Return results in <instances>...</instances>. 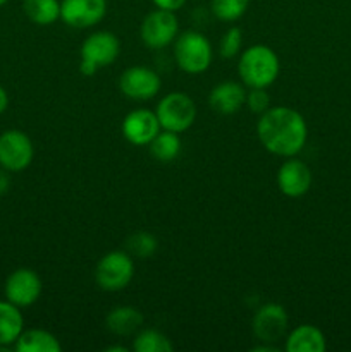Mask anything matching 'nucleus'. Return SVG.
<instances>
[{
    "mask_svg": "<svg viewBox=\"0 0 351 352\" xmlns=\"http://www.w3.org/2000/svg\"><path fill=\"white\" fill-rule=\"evenodd\" d=\"M279 57L267 45H251L241 54L237 74L248 88H267L277 79Z\"/></svg>",
    "mask_w": 351,
    "mask_h": 352,
    "instance_id": "nucleus-2",
    "label": "nucleus"
},
{
    "mask_svg": "<svg viewBox=\"0 0 351 352\" xmlns=\"http://www.w3.org/2000/svg\"><path fill=\"white\" fill-rule=\"evenodd\" d=\"M160 76L143 65L126 69L119 78V89L124 96L138 102L151 100L160 91Z\"/></svg>",
    "mask_w": 351,
    "mask_h": 352,
    "instance_id": "nucleus-8",
    "label": "nucleus"
},
{
    "mask_svg": "<svg viewBox=\"0 0 351 352\" xmlns=\"http://www.w3.org/2000/svg\"><path fill=\"white\" fill-rule=\"evenodd\" d=\"M107 329L120 337L133 336L143 325V315L133 306H117L107 315Z\"/></svg>",
    "mask_w": 351,
    "mask_h": 352,
    "instance_id": "nucleus-18",
    "label": "nucleus"
},
{
    "mask_svg": "<svg viewBox=\"0 0 351 352\" xmlns=\"http://www.w3.org/2000/svg\"><path fill=\"white\" fill-rule=\"evenodd\" d=\"M326 337L322 330L313 325H299L286 337V351L288 352H323L326 351Z\"/></svg>",
    "mask_w": 351,
    "mask_h": 352,
    "instance_id": "nucleus-16",
    "label": "nucleus"
},
{
    "mask_svg": "<svg viewBox=\"0 0 351 352\" xmlns=\"http://www.w3.org/2000/svg\"><path fill=\"white\" fill-rule=\"evenodd\" d=\"M148 146H150L151 157L162 164L176 160L181 153V140H179L178 133H172V131L162 129Z\"/></svg>",
    "mask_w": 351,
    "mask_h": 352,
    "instance_id": "nucleus-21",
    "label": "nucleus"
},
{
    "mask_svg": "<svg viewBox=\"0 0 351 352\" xmlns=\"http://www.w3.org/2000/svg\"><path fill=\"white\" fill-rule=\"evenodd\" d=\"M127 253L134 258H150L153 256V253L157 251L158 243L155 239V236L148 232H136L134 236H131L126 243Z\"/></svg>",
    "mask_w": 351,
    "mask_h": 352,
    "instance_id": "nucleus-24",
    "label": "nucleus"
},
{
    "mask_svg": "<svg viewBox=\"0 0 351 352\" xmlns=\"http://www.w3.org/2000/svg\"><path fill=\"white\" fill-rule=\"evenodd\" d=\"M133 349L136 352H172L174 346L167 336L158 330L148 329L138 333L133 342Z\"/></svg>",
    "mask_w": 351,
    "mask_h": 352,
    "instance_id": "nucleus-22",
    "label": "nucleus"
},
{
    "mask_svg": "<svg viewBox=\"0 0 351 352\" xmlns=\"http://www.w3.org/2000/svg\"><path fill=\"white\" fill-rule=\"evenodd\" d=\"M120 54V41L110 31H96L89 34L81 45V58L95 64L96 67H107L114 64Z\"/></svg>",
    "mask_w": 351,
    "mask_h": 352,
    "instance_id": "nucleus-13",
    "label": "nucleus"
},
{
    "mask_svg": "<svg viewBox=\"0 0 351 352\" xmlns=\"http://www.w3.org/2000/svg\"><path fill=\"white\" fill-rule=\"evenodd\" d=\"M246 105L253 113H264L270 109V95L265 88H251L246 93Z\"/></svg>",
    "mask_w": 351,
    "mask_h": 352,
    "instance_id": "nucleus-26",
    "label": "nucleus"
},
{
    "mask_svg": "<svg viewBox=\"0 0 351 352\" xmlns=\"http://www.w3.org/2000/svg\"><path fill=\"white\" fill-rule=\"evenodd\" d=\"M157 119L160 127L172 133H184L196 119V105L186 93H169L158 102Z\"/></svg>",
    "mask_w": 351,
    "mask_h": 352,
    "instance_id": "nucleus-4",
    "label": "nucleus"
},
{
    "mask_svg": "<svg viewBox=\"0 0 351 352\" xmlns=\"http://www.w3.org/2000/svg\"><path fill=\"white\" fill-rule=\"evenodd\" d=\"M257 136L268 153L289 158L303 150L308 138V127L298 110L270 107L258 119Z\"/></svg>",
    "mask_w": 351,
    "mask_h": 352,
    "instance_id": "nucleus-1",
    "label": "nucleus"
},
{
    "mask_svg": "<svg viewBox=\"0 0 351 352\" xmlns=\"http://www.w3.org/2000/svg\"><path fill=\"white\" fill-rule=\"evenodd\" d=\"M162 131L157 113L148 109H136L123 120V134L134 146H147Z\"/></svg>",
    "mask_w": 351,
    "mask_h": 352,
    "instance_id": "nucleus-12",
    "label": "nucleus"
},
{
    "mask_svg": "<svg viewBox=\"0 0 351 352\" xmlns=\"http://www.w3.org/2000/svg\"><path fill=\"white\" fill-rule=\"evenodd\" d=\"M253 352H279V349H275V347L272 346H257L251 349Z\"/></svg>",
    "mask_w": 351,
    "mask_h": 352,
    "instance_id": "nucleus-31",
    "label": "nucleus"
},
{
    "mask_svg": "<svg viewBox=\"0 0 351 352\" xmlns=\"http://www.w3.org/2000/svg\"><path fill=\"white\" fill-rule=\"evenodd\" d=\"M7 2H9V0H0V7H2V6H6Z\"/></svg>",
    "mask_w": 351,
    "mask_h": 352,
    "instance_id": "nucleus-33",
    "label": "nucleus"
},
{
    "mask_svg": "<svg viewBox=\"0 0 351 352\" xmlns=\"http://www.w3.org/2000/svg\"><path fill=\"white\" fill-rule=\"evenodd\" d=\"M7 188H9V179H7V175L3 172H0V195L6 192Z\"/></svg>",
    "mask_w": 351,
    "mask_h": 352,
    "instance_id": "nucleus-30",
    "label": "nucleus"
},
{
    "mask_svg": "<svg viewBox=\"0 0 351 352\" xmlns=\"http://www.w3.org/2000/svg\"><path fill=\"white\" fill-rule=\"evenodd\" d=\"M105 351H107V352H127L126 347H123V346H114V347H107Z\"/></svg>",
    "mask_w": 351,
    "mask_h": 352,
    "instance_id": "nucleus-32",
    "label": "nucleus"
},
{
    "mask_svg": "<svg viewBox=\"0 0 351 352\" xmlns=\"http://www.w3.org/2000/svg\"><path fill=\"white\" fill-rule=\"evenodd\" d=\"M174 57L179 69L188 74H202L212 64V45L198 31H184L176 38Z\"/></svg>",
    "mask_w": 351,
    "mask_h": 352,
    "instance_id": "nucleus-3",
    "label": "nucleus"
},
{
    "mask_svg": "<svg viewBox=\"0 0 351 352\" xmlns=\"http://www.w3.org/2000/svg\"><path fill=\"white\" fill-rule=\"evenodd\" d=\"M34 148L30 136L19 129L3 131L0 134V167L7 172H21L30 167Z\"/></svg>",
    "mask_w": 351,
    "mask_h": 352,
    "instance_id": "nucleus-6",
    "label": "nucleus"
},
{
    "mask_svg": "<svg viewBox=\"0 0 351 352\" xmlns=\"http://www.w3.org/2000/svg\"><path fill=\"white\" fill-rule=\"evenodd\" d=\"M178 31L179 23L176 14L171 10L157 9L145 16L140 34L145 47L151 48V50H160L176 40Z\"/></svg>",
    "mask_w": 351,
    "mask_h": 352,
    "instance_id": "nucleus-7",
    "label": "nucleus"
},
{
    "mask_svg": "<svg viewBox=\"0 0 351 352\" xmlns=\"http://www.w3.org/2000/svg\"><path fill=\"white\" fill-rule=\"evenodd\" d=\"M312 170L305 162L298 158L289 157L284 164L279 167L277 172V186L279 191L288 198H299L306 195L312 188Z\"/></svg>",
    "mask_w": 351,
    "mask_h": 352,
    "instance_id": "nucleus-14",
    "label": "nucleus"
},
{
    "mask_svg": "<svg viewBox=\"0 0 351 352\" xmlns=\"http://www.w3.org/2000/svg\"><path fill=\"white\" fill-rule=\"evenodd\" d=\"M288 313L281 305L268 302L262 306L253 316V333L262 342H277L288 332Z\"/></svg>",
    "mask_w": 351,
    "mask_h": 352,
    "instance_id": "nucleus-11",
    "label": "nucleus"
},
{
    "mask_svg": "<svg viewBox=\"0 0 351 352\" xmlns=\"http://www.w3.org/2000/svg\"><path fill=\"white\" fill-rule=\"evenodd\" d=\"M96 71H98V67H96L95 64H92V62H88V60H83L81 58V64H79V72H81L83 76H86V78H88V76L95 74Z\"/></svg>",
    "mask_w": 351,
    "mask_h": 352,
    "instance_id": "nucleus-28",
    "label": "nucleus"
},
{
    "mask_svg": "<svg viewBox=\"0 0 351 352\" xmlns=\"http://www.w3.org/2000/svg\"><path fill=\"white\" fill-rule=\"evenodd\" d=\"M17 352H61L62 346L54 333L47 330L31 329L23 330L14 344Z\"/></svg>",
    "mask_w": 351,
    "mask_h": 352,
    "instance_id": "nucleus-19",
    "label": "nucleus"
},
{
    "mask_svg": "<svg viewBox=\"0 0 351 352\" xmlns=\"http://www.w3.org/2000/svg\"><path fill=\"white\" fill-rule=\"evenodd\" d=\"M250 0H212V12L224 23L237 21L248 10Z\"/></svg>",
    "mask_w": 351,
    "mask_h": 352,
    "instance_id": "nucleus-23",
    "label": "nucleus"
},
{
    "mask_svg": "<svg viewBox=\"0 0 351 352\" xmlns=\"http://www.w3.org/2000/svg\"><path fill=\"white\" fill-rule=\"evenodd\" d=\"M23 10L31 23L38 26H50L61 19V2L58 0H24Z\"/></svg>",
    "mask_w": 351,
    "mask_h": 352,
    "instance_id": "nucleus-20",
    "label": "nucleus"
},
{
    "mask_svg": "<svg viewBox=\"0 0 351 352\" xmlns=\"http://www.w3.org/2000/svg\"><path fill=\"white\" fill-rule=\"evenodd\" d=\"M24 330V318L19 306L10 301H0V346L10 347L16 344Z\"/></svg>",
    "mask_w": 351,
    "mask_h": 352,
    "instance_id": "nucleus-17",
    "label": "nucleus"
},
{
    "mask_svg": "<svg viewBox=\"0 0 351 352\" xmlns=\"http://www.w3.org/2000/svg\"><path fill=\"white\" fill-rule=\"evenodd\" d=\"M7 105H9V95H7L6 89L0 86V116H2L3 112H6Z\"/></svg>",
    "mask_w": 351,
    "mask_h": 352,
    "instance_id": "nucleus-29",
    "label": "nucleus"
},
{
    "mask_svg": "<svg viewBox=\"0 0 351 352\" xmlns=\"http://www.w3.org/2000/svg\"><path fill=\"white\" fill-rule=\"evenodd\" d=\"M243 47V33L240 28H229L220 40V55L224 58L236 57Z\"/></svg>",
    "mask_w": 351,
    "mask_h": 352,
    "instance_id": "nucleus-25",
    "label": "nucleus"
},
{
    "mask_svg": "<svg viewBox=\"0 0 351 352\" xmlns=\"http://www.w3.org/2000/svg\"><path fill=\"white\" fill-rule=\"evenodd\" d=\"M6 299L19 308L34 305L41 296V278L31 268H17L7 277Z\"/></svg>",
    "mask_w": 351,
    "mask_h": 352,
    "instance_id": "nucleus-9",
    "label": "nucleus"
},
{
    "mask_svg": "<svg viewBox=\"0 0 351 352\" xmlns=\"http://www.w3.org/2000/svg\"><path fill=\"white\" fill-rule=\"evenodd\" d=\"M153 3L157 6V9L171 10V12H176V10L181 9L186 3V0H153Z\"/></svg>",
    "mask_w": 351,
    "mask_h": 352,
    "instance_id": "nucleus-27",
    "label": "nucleus"
},
{
    "mask_svg": "<svg viewBox=\"0 0 351 352\" xmlns=\"http://www.w3.org/2000/svg\"><path fill=\"white\" fill-rule=\"evenodd\" d=\"M210 109L222 116H233L246 103V91L236 81H224L210 91Z\"/></svg>",
    "mask_w": 351,
    "mask_h": 352,
    "instance_id": "nucleus-15",
    "label": "nucleus"
},
{
    "mask_svg": "<svg viewBox=\"0 0 351 352\" xmlns=\"http://www.w3.org/2000/svg\"><path fill=\"white\" fill-rule=\"evenodd\" d=\"M107 14V0H62L61 19L67 26L85 30L98 24Z\"/></svg>",
    "mask_w": 351,
    "mask_h": 352,
    "instance_id": "nucleus-10",
    "label": "nucleus"
},
{
    "mask_svg": "<svg viewBox=\"0 0 351 352\" xmlns=\"http://www.w3.org/2000/svg\"><path fill=\"white\" fill-rule=\"evenodd\" d=\"M134 277V261L129 253L110 251L95 268V280L103 291H123Z\"/></svg>",
    "mask_w": 351,
    "mask_h": 352,
    "instance_id": "nucleus-5",
    "label": "nucleus"
}]
</instances>
